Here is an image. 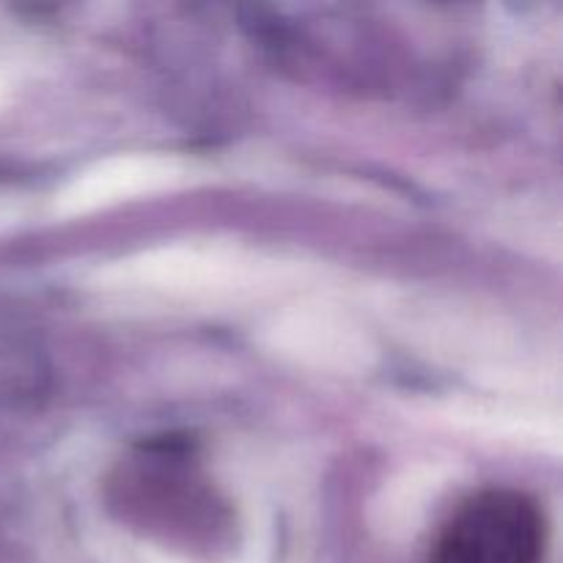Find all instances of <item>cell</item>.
I'll return each instance as SVG.
<instances>
[{"mask_svg":"<svg viewBox=\"0 0 563 563\" xmlns=\"http://www.w3.org/2000/svg\"><path fill=\"white\" fill-rule=\"evenodd\" d=\"M544 515L517 489L471 495L443 522L429 563H542Z\"/></svg>","mask_w":563,"mask_h":563,"instance_id":"6da1fadb","label":"cell"}]
</instances>
